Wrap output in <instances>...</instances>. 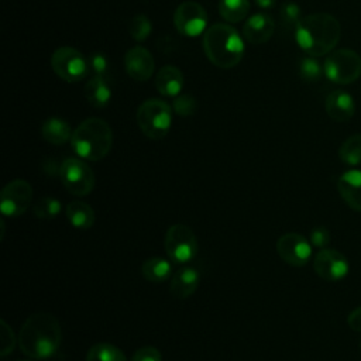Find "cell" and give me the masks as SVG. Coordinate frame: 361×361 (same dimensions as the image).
I'll return each instance as SVG.
<instances>
[{"instance_id":"obj_1","label":"cell","mask_w":361,"mask_h":361,"mask_svg":"<svg viewBox=\"0 0 361 361\" xmlns=\"http://www.w3.org/2000/svg\"><path fill=\"white\" fill-rule=\"evenodd\" d=\"M18 348L32 360L51 358L62 344V329L58 319L49 312L30 314L17 336Z\"/></svg>"},{"instance_id":"obj_2","label":"cell","mask_w":361,"mask_h":361,"mask_svg":"<svg viewBox=\"0 0 361 361\" xmlns=\"http://www.w3.org/2000/svg\"><path fill=\"white\" fill-rule=\"evenodd\" d=\"M341 25L329 13H313L305 16L295 27V39L299 48L309 56L330 54L338 44Z\"/></svg>"},{"instance_id":"obj_3","label":"cell","mask_w":361,"mask_h":361,"mask_svg":"<svg viewBox=\"0 0 361 361\" xmlns=\"http://www.w3.org/2000/svg\"><path fill=\"white\" fill-rule=\"evenodd\" d=\"M203 51L214 66L231 69L244 56V41L233 25L216 23L203 34Z\"/></svg>"},{"instance_id":"obj_4","label":"cell","mask_w":361,"mask_h":361,"mask_svg":"<svg viewBox=\"0 0 361 361\" xmlns=\"http://www.w3.org/2000/svg\"><path fill=\"white\" fill-rule=\"evenodd\" d=\"M71 147L85 161H100L109 155L113 147L111 127L103 118L89 117L73 130Z\"/></svg>"},{"instance_id":"obj_5","label":"cell","mask_w":361,"mask_h":361,"mask_svg":"<svg viewBox=\"0 0 361 361\" xmlns=\"http://www.w3.org/2000/svg\"><path fill=\"white\" fill-rule=\"evenodd\" d=\"M135 120L145 137L162 140L171 130L172 107L162 99H147L138 106Z\"/></svg>"},{"instance_id":"obj_6","label":"cell","mask_w":361,"mask_h":361,"mask_svg":"<svg viewBox=\"0 0 361 361\" xmlns=\"http://www.w3.org/2000/svg\"><path fill=\"white\" fill-rule=\"evenodd\" d=\"M164 248L168 258L178 265H188L195 259L199 251V241L195 231L183 224H172L164 238Z\"/></svg>"},{"instance_id":"obj_7","label":"cell","mask_w":361,"mask_h":361,"mask_svg":"<svg viewBox=\"0 0 361 361\" xmlns=\"http://www.w3.org/2000/svg\"><path fill=\"white\" fill-rule=\"evenodd\" d=\"M58 176L63 188L73 196L82 197L94 189V172L90 165L79 157H69L63 159L59 165Z\"/></svg>"},{"instance_id":"obj_8","label":"cell","mask_w":361,"mask_h":361,"mask_svg":"<svg viewBox=\"0 0 361 361\" xmlns=\"http://www.w3.org/2000/svg\"><path fill=\"white\" fill-rule=\"evenodd\" d=\"M323 71L326 78L334 83H353L361 76V56L347 48L331 51L323 62Z\"/></svg>"},{"instance_id":"obj_9","label":"cell","mask_w":361,"mask_h":361,"mask_svg":"<svg viewBox=\"0 0 361 361\" xmlns=\"http://www.w3.org/2000/svg\"><path fill=\"white\" fill-rule=\"evenodd\" d=\"M52 71L65 82L73 83L85 79L89 75V59L73 47H59L51 56Z\"/></svg>"},{"instance_id":"obj_10","label":"cell","mask_w":361,"mask_h":361,"mask_svg":"<svg viewBox=\"0 0 361 361\" xmlns=\"http://www.w3.org/2000/svg\"><path fill=\"white\" fill-rule=\"evenodd\" d=\"M32 186L24 179H14L6 183L0 192V210L6 217L24 214L32 203Z\"/></svg>"},{"instance_id":"obj_11","label":"cell","mask_w":361,"mask_h":361,"mask_svg":"<svg viewBox=\"0 0 361 361\" xmlns=\"http://www.w3.org/2000/svg\"><path fill=\"white\" fill-rule=\"evenodd\" d=\"M173 25L183 37H199L207 30V13L197 1H182L173 13Z\"/></svg>"},{"instance_id":"obj_12","label":"cell","mask_w":361,"mask_h":361,"mask_svg":"<svg viewBox=\"0 0 361 361\" xmlns=\"http://www.w3.org/2000/svg\"><path fill=\"white\" fill-rule=\"evenodd\" d=\"M276 252L290 267H305L312 258V243L302 234L285 233L276 241Z\"/></svg>"},{"instance_id":"obj_13","label":"cell","mask_w":361,"mask_h":361,"mask_svg":"<svg viewBox=\"0 0 361 361\" xmlns=\"http://www.w3.org/2000/svg\"><path fill=\"white\" fill-rule=\"evenodd\" d=\"M348 261L337 250L323 248L320 250L313 259L314 272L324 281L336 282L347 276L348 274Z\"/></svg>"},{"instance_id":"obj_14","label":"cell","mask_w":361,"mask_h":361,"mask_svg":"<svg viewBox=\"0 0 361 361\" xmlns=\"http://www.w3.org/2000/svg\"><path fill=\"white\" fill-rule=\"evenodd\" d=\"M124 68L127 75L137 80H148L155 71V61L152 54L144 47H133L124 55Z\"/></svg>"},{"instance_id":"obj_15","label":"cell","mask_w":361,"mask_h":361,"mask_svg":"<svg viewBox=\"0 0 361 361\" xmlns=\"http://www.w3.org/2000/svg\"><path fill=\"white\" fill-rule=\"evenodd\" d=\"M200 285V274L192 265H182L172 276L169 282V293L175 299L190 298Z\"/></svg>"},{"instance_id":"obj_16","label":"cell","mask_w":361,"mask_h":361,"mask_svg":"<svg viewBox=\"0 0 361 361\" xmlns=\"http://www.w3.org/2000/svg\"><path fill=\"white\" fill-rule=\"evenodd\" d=\"M275 31V21L267 13L252 14L243 27V35L245 41L252 45H259L267 42Z\"/></svg>"},{"instance_id":"obj_17","label":"cell","mask_w":361,"mask_h":361,"mask_svg":"<svg viewBox=\"0 0 361 361\" xmlns=\"http://www.w3.org/2000/svg\"><path fill=\"white\" fill-rule=\"evenodd\" d=\"M324 107L329 117L337 123L348 121L355 113V103L351 94L341 89L333 90L327 96Z\"/></svg>"},{"instance_id":"obj_18","label":"cell","mask_w":361,"mask_h":361,"mask_svg":"<svg viewBox=\"0 0 361 361\" xmlns=\"http://www.w3.org/2000/svg\"><path fill=\"white\" fill-rule=\"evenodd\" d=\"M337 190L341 199L355 212H361V171L350 169L337 180Z\"/></svg>"},{"instance_id":"obj_19","label":"cell","mask_w":361,"mask_h":361,"mask_svg":"<svg viewBox=\"0 0 361 361\" xmlns=\"http://www.w3.org/2000/svg\"><path fill=\"white\" fill-rule=\"evenodd\" d=\"M155 87L162 96L176 97L183 87V73L173 65H165L155 76Z\"/></svg>"},{"instance_id":"obj_20","label":"cell","mask_w":361,"mask_h":361,"mask_svg":"<svg viewBox=\"0 0 361 361\" xmlns=\"http://www.w3.org/2000/svg\"><path fill=\"white\" fill-rule=\"evenodd\" d=\"M85 97L96 109L106 107L111 100V86L109 78L94 75L85 85Z\"/></svg>"},{"instance_id":"obj_21","label":"cell","mask_w":361,"mask_h":361,"mask_svg":"<svg viewBox=\"0 0 361 361\" xmlns=\"http://www.w3.org/2000/svg\"><path fill=\"white\" fill-rule=\"evenodd\" d=\"M73 130L69 123L61 117H49L41 126L42 138L52 145H63L68 141L71 142Z\"/></svg>"},{"instance_id":"obj_22","label":"cell","mask_w":361,"mask_h":361,"mask_svg":"<svg viewBox=\"0 0 361 361\" xmlns=\"http://www.w3.org/2000/svg\"><path fill=\"white\" fill-rule=\"evenodd\" d=\"M65 214L68 221L75 228H79V230H87L96 221V214L93 207L79 199H75L66 204Z\"/></svg>"},{"instance_id":"obj_23","label":"cell","mask_w":361,"mask_h":361,"mask_svg":"<svg viewBox=\"0 0 361 361\" xmlns=\"http://www.w3.org/2000/svg\"><path fill=\"white\" fill-rule=\"evenodd\" d=\"M172 261L164 257H151L141 265L142 276L154 283H161L172 276Z\"/></svg>"},{"instance_id":"obj_24","label":"cell","mask_w":361,"mask_h":361,"mask_svg":"<svg viewBox=\"0 0 361 361\" xmlns=\"http://www.w3.org/2000/svg\"><path fill=\"white\" fill-rule=\"evenodd\" d=\"M250 11L248 0H220L219 13L223 20L227 23H240L243 21Z\"/></svg>"},{"instance_id":"obj_25","label":"cell","mask_w":361,"mask_h":361,"mask_svg":"<svg viewBox=\"0 0 361 361\" xmlns=\"http://www.w3.org/2000/svg\"><path fill=\"white\" fill-rule=\"evenodd\" d=\"M86 361H127V358L117 345L102 341L93 344L87 350Z\"/></svg>"},{"instance_id":"obj_26","label":"cell","mask_w":361,"mask_h":361,"mask_svg":"<svg viewBox=\"0 0 361 361\" xmlns=\"http://www.w3.org/2000/svg\"><path fill=\"white\" fill-rule=\"evenodd\" d=\"M338 157L344 164L350 166L361 165V134L350 135L340 145Z\"/></svg>"},{"instance_id":"obj_27","label":"cell","mask_w":361,"mask_h":361,"mask_svg":"<svg viewBox=\"0 0 361 361\" xmlns=\"http://www.w3.org/2000/svg\"><path fill=\"white\" fill-rule=\"evenodd\" d=\"M62 212V204L52 196H42L34 202L32 213L39 220H54Z\"/></svg>"},{"instance_id":"obj_28","label":"cell","mask_w":361,"mask_h":361,"mask_svg":"<svg viewBox=\"0 0 361 361\" xmlns=\"http://www.w3.org/2000/svg\"><path fill=\"white\" fill-rule=\"evenodd\" d=\"M128 32L134 41H145L152 32L151 20L142 13L133 16V18L128 23Z\"/></svg>"},{"instance_id":"obj_29","label":"cell","mask_w":361,"mask_h":361,"mask_svg":"<svg viewBox=\"0 0 361 361\" xmlns=\"http://www.w3.org/2000/svg\"><path fill=\"white\" fill-rule=\"evenodd\" d=\"M324 73L323 65L314 56H305L299 62V75L303 82L314 83Z\"/></svg>"},{"instance_id":"obj_30","label":"cell","mask_w":361,"mask_h":361,"mask_svg":"<svg viewBox=\"0 0 361 361\" xmlns=\"http://www.w3.org/2000/svg\"><path fill=\"white\" fill-rule=\"evenodd\" d=\"M172 110L180 117L193 116L197 111V100L192 94H179L172 103Z\"/></svg>"},{"instance_id":"obj_31","label":"cell","mask_w":361,"mask_h":361,"mask_svg":"<svg viewBox=\"0 0 361 361\" xmlns=\"http://www.w3.org/2000/svg\"><path fill=\"white\" fill-rule=\"evenodd\" d=\"M281 18L285 25L295 28L299 24V21L303 18L300 7L292 1L283 3L281 7Z\"/></svg>"},{"instance_id":"obj_32","label":"cell","mask_w":361,"mask_h":361,"mask_svg":"<svg viewBox=\"0 0 361 361\" xmlns=\"http://www.w3.org/2000/svg\"><path fill=\"white\" fill-rule=\"evenodd\" d=\"M0 326H1V333H0V354L1 357H7L8 353H11L14 350V345L18 340H16L14 337V333H13V329L7 324L6 320H0Z\"/></svg>"},{"instance_id":"obj_33","label":"cell","mask_w":361,"mask_h":361,"mask_svg":"<svg viewBox=\"0 0 361 361\" xmlns=\"http://www.w3.org/2000/svg\"><path fill=\"white\" fill-rule=\"evenodd\" d=\"M89 65H90V69L94 72V75L109 78L110 62H109V58H107L104 54H102V52H94V54L89 58Z\"/></svg>"},{"instance_id":"obj_34","label":"cell","mask_w":361,"mask_h":361,"mask_svg":"<svg viewBox=\"0 0 361 361\" xmlns=\"http://www.w3.org/2000/svg\"><path fill=\"white\" fill-rule=\"evenodd\" d=\"M130 361H162V354L154 345H144V347H140L131 355Z\"/></svg>"},{"instance_id":"obj_35","label":"cell","mask_w":361,"mask_h":361,"mask_svg":"<svg viewBox=\"0 0 361 361\" xmlns=\"http://www.w3.org/2000/svg\"><path fill=\"white\" fill-rule=\"evenodd\" d=\"M310 243L316 248H326L330 243V233L326 227H314L310 231Z\"/></svg>"},{"instance_id":"obj_36","label":"cell","mask_w":361,"mask_h":361,"mask_svg":"<svg viewBox=\"0 0 361 361\" xmlns=\"http://www.w3.org/2000/svg\"><path fill=\"white\" fill-rule=\"evenodd\" d=\"M347 323L350 326L351 330L357 331V333H361V306L354 309L348 317H347Z\"/></svg>"},{"instance_id":"obj_37","label":"cell","mask_w":361,"mask_h":361,"mask_svg":"<svg viewBox=\"0 0 361 361\" xmlns=\"http://www.w3.org/2000/svg\"><path fill=\"white\" fill-rule=\"evenodd\" d=\"M255 4L264 10H268V8H272L276 3V0H254Z\"/></svg>"},{"instance_id":"obj_38","label":"cell","mask_w":361,"mask_h":361,"mask_svg":"<svg viewBox=\"0 0 361 361\" xmlns=\"http://www.w3.org/2000/svg\"><path fill=\"white\" fill-rule=\"evenodd\" d=\"M20 361H35V360H32V358H30V360H20Z\"/></svg>"},{"instance_id":"obj_39","label":"cell","mask_w":361,"mask_h":361,"mask_svg":"<svg viewBox=\"0 0 361 361\" xmlns=\"http://www.w3.org/2000/svg\"><path fill=\"white\" fill-rule=\"evenodd\" d=\"M360 348H361V343H360Z\"/></svg>"}]
</instances>
